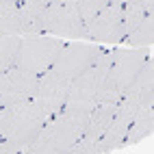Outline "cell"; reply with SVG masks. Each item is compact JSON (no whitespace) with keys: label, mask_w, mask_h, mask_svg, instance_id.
I'll list each match as a JSON object with an SVG mask.
<instances>
[{"label":"cell","mask_w":154,"mask_h":154,"mask_svg":"<svg viewBox=\"0 0 154 154\" xmlns=\"http://www.w3.org/2000/svg\"><path fill=\"white\" fill-rule=\"evenodd\" d=\"M87 111L63 109L57 115L48 117L35 141L26 148L24 154H67V150L80 141L87 126Z\"/></svg>","instance_id":"1"},{"label":"cell","mask_w":154,"mask_h":154,"mask_svg":"<svg viewBox=\"0 0 154 154\" xmlns=\"http://www.w3.org/2000/svg\"><path fill=\"white\" fill-rule=\"evenodd\" d=\"M46 119V113L35 104V100L0 106V139L11 141L26 152V148L44 128Z\"/></svg>","instance_id":"2"},{"label":"cell","mask_w":154,"mask_h":154,"mask_svg":"<svg viewBox=\"0 0 154 154\" xmlns=\"http://www.w3.org/2000/svg\"><path fill=\"white\" fill-rule=\"evenodd\" d=\"M150 106H154V91L152 94H139V91L124 94L122 100L117 102L115 115H113L109 128L94 146V154H106V152H115L119 148H124V139H126L130 122L137 117V113Z\"/></svg>","instance_id":"3"},{"label":"cell","mask_w":154,"mask_h":154,"mask_svg":"<svg viewBox=\"0 0 154 154\" xmlns=\"http://www.w3.org/2000/svg\"><path fill=\"white\" fill-rule=\"evenodd\" d=\"M111 67L104 80V87L100 91V102H119L122 96L126 94V89L139 74L143 61L148 59L150 50L146 48H124V50H111Z\"/></svg>","instance_id":"4"},{"label":"cell","mask_w":154,"mask_h":154,"mask_svg":"<svg viewBox=\"0 0 154 154\" xmlns=\"http://www.w3.org/2000/svg\"><path fill=\"white\" fill-rule=\"evenodd\" d=\"M111 59H113L111 50H102V54L96 59V63L69 83V94H67V104H65L67 109L89 113L100 102V91L104 87V80L109 74V67H111Z\"/></svg>","instance_id":"5"},{"label":"cell","mask_w":154,"mask_h":154,"mask_svg":"<svg viewBox=\"0 0 154 154\" xmlns=\"http://www.w3.org/2000/svg\"><path fill=\"white\" fill-rule=\"evenodd\" d=\"M65 44L57 37H22L20 39V50H17V61L15 65L22 67L30 74H44L46 69L54 65V61Z\"/></svg>","instance_id":"6"},{"label":"cell","mask_w":154,"mask_h":154,"mask_svg":"<svg viewBox=\"0 0 154 154\" xmlns=\"http://www.w3.org/2000/svg\"><path fill=\"white\" fill-rule=\"evenodd\" d=\"M44 35H59L69 39H85L87 37V24L80 17L76 5H63L52 2L48 5L44 13Z\"/></svg>","instance_id":"7"},{"label":"cell","mask_w":154,"mask_h":154,"mask_svg":"<svg viewBox=\"0 0 154 154\" xmlns=\"http://www.w3.org/2000/svg\"><path fill=\"white\" fill-rule=\"evenodd\" d=\"M69 83L65 76H61L52 67L46 69L44 74H39L37 80V91H35V104L46 113V117L57 115L59 111H63L67 104V94H69Z\"/></svg>","instance_id":"8"},{"label":"cell","mask_w":154,"mask_h":154,"mask_svg":"<svg viewBox=\"0 0 154 154\" xmlns=\"http://www.w3.org/2000/svg\"><path fill=\"white\" fill-rule=\"evenodd\" d=\"M37 74L22 69V67H9L0 74V106L20 104V102L33 100L37 91Z\"/></svg>","instance_id":"9"},{"label":"cell","mask_w":154,"mask_h":154,"mask_svg":"<svg viewBox=\"0 0 154 154\" xmlns=\"http://www.w3.org/2000/svg\"><path fill=\"white\" fill-rule=\"evenodd\" d=\"M102 54V48L94 44H65L54 61L52 69L59 72L67 80H74L78 74H83L87 67L96 63V59Z\"/></svg>","instance_id":"10"},{"label":"cell","mask_w":154,"mask_h":154,"mask_svg":"<svg viewBox=\"0 0 154 154\" xmlns=\"http://www.w3.org/2000/svg\"><path fill=\"white\" fill-rule=\"evenodd\" d=\"M115 109H117V102H98L89 111L87 126H85V132L80 137V141H76L67 150V154H94V146L104 135V130L109 128L113 115H115Z\"/></svg>","instance_id":"11"},{"label":"cell","mask_w":154,"mask_h":154,"mask_svg":"<svg viewBox=\"0 0 154 154\" xmlns=\"http://www.w3.org/2000/svg\"><path fill=\"white\" fill-rule=\"evenodd\" d=\"M87 37L98 44H119L126 37L119 5H106L87 22Z\"/></svg>","instance_id":"12"},{"label":"cell","mask_w":154,"mask_h":154,"mask_svg":"<svg viewBox=\"0 0 154 154\" xmlns=\"http://www.w3.org/2000/svg\"><path fill=\"white\" fill-rule=\"evenodd\" d=\"M52 0H22L20 2V22H22V35L35 37L44 35V13Z\"/></svg>","instance_id":"13"},{"label":"cell","mask_w":154,"mask_h":154,"mask_svg":"<svg viewBox=\"0 0 154 154\" xmlns=\"http://www.w3.org/2000/svg\"><path fill=\"white\" fill-rule=\"evenodd\" d=\"M152 130H154V106L143 109L141 113H137V117L128 126L124 146H135L141 139H146L148 135H152Z\"/></svg>","instance_id":"14"},{"label":"cell","mask_w":154,"mask_h":154,"mask_svg":"<svg viewBox=\"0 0 154 154\" xmlns=\"http://www.w3.org/2000/svg\"><path fill=\"white\" fill-rule=\"evenodd\" d=\"M0 35H22L20 5L11 0H0Z\"/></svg>","instance_id":"15"},{"label":"cell","mask_w":154,"mask_h":154,"mask_svg":"<svg viewBox=\"0 0 154 154\" xmlns=\"http://www.w3.org/2000/svg\"><path fill=\"white\" fill-rule=\"evenodd\" d=\"M122 44L130 48H150L154 44V13L143 17V22L122 39Z\"/></svg>","instance_id":"16"},{"label":"cell","mask_w":154,"mask_h":154,"mask_svg":"<svg viewBox=\"0 0 154 154\" xmlns=\"http://www.w3.org/2000/svg\"><path fill=\"white\" fill-rule=\"evenodd\" d=\"M146 15H152L148 13L146 9H143V5L139 2V0H128V2L122 5V20H124V33L130 35L132 30H135Z\"/></svg>","instance_id":"17"},{"label":"cell","mask_w":154,"mask_h":154,"mask_svg":"<svg viewBox=\"0 0 154 154\" xmlns=\"http://www.w3.org/2000/svg\"><path fill=\"white\" fill-rule=\"evenodd\" d=\"M20 39L22 37H15V35H0V74L15 65Z\"/></svg>","instance_id":"18"},{"label":"cell","mask_w":154,"mask_h":154,"mask_svg":"<svg viewBox=\"0 0 154 154\" xmlns=\"http://www.w3.org/2000/svg\"><path fill=\"white\" fill-rule=\"evenodd\" d=\"M109 2H111V0H78L76 7H78V11H80V17H83L85 24H87L89 20L94 17L96 13H100Z\"/></svg>","instance_id":"19"},{"label":"cell","mask_w":154,"mask_h":154,"mask_svg":"<svg viewBox=\"0 0 154 154\" xmlns=\"http://www.w3.org/2000/svg\"><path fill=\"white\" fill-rule=\"evenodd\" d=\"M0 154H22V148H17L7 139H0Z\"/></svg>","instance_id":"20"},{"label":"cell","mask_w":154,"mask_h":154,"mask_svg":"<svg viewBox=\"0 0 154 154\" xmlns=\"http://www.w3.org/2000/svg\"><path fill=\"white\" fill-rule=\"evenodd\" d=\"M139 2L143 5V9H146L148 13H154V0H139Z\"/></svg>","instance_id":"21"},{"label":"cell","mask_w":154,"mask_h":154,"mask_svg":"<svg viewBox=\"0 0 154 154\" xmlns=\"http://www.w3.org/2000/svg\"><path fill=\"white\" fill-rule=\"evenodd\" d=\"M57 2H63V5H78V0H57Z\"/></svg>","instance_id":"22"},{"label":"cell","mask_w":154,"mask_h":154,"mask_svg":"<svg viewBox=\"0 0 154 154\" xmlns=\"http://www.w3.org/2000/svg\"><path fill=\"white\" fill-rule=\"evenodd\" d=\"M124 2H128V0H111V5H119V7L124 5Z\"/></svg>","instance_id":"23"},{"label":"cell","mask_w":154,"mask_h":154,"mask_svg":"<svg viewBox=\"0 0 154 154\" xmlns=\"http://www.w3.org/2000/svg\"><path fill=\"white\" fill-rule=\"evenodd\" d=\"M11 2H17V5H20V2H22V0H11Z\"/></svg>","instance_id":"24"}]
</instances>
